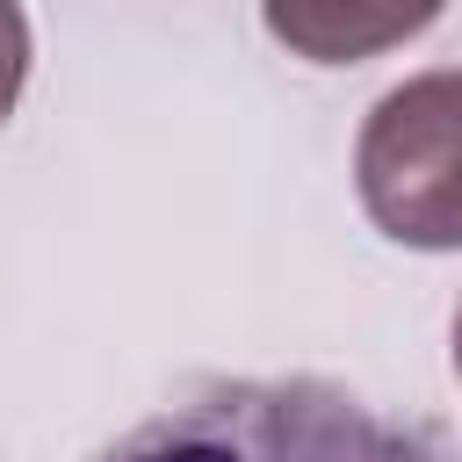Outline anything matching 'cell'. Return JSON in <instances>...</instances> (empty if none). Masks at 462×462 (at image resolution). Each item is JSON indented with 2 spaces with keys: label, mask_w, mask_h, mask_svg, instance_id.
I'll return each mask as SVG.
<instances>
[{
  "label": "cell",
  "mask_w": 462,
  "mask_h": 462,
  "mask_svg": "<svg viewBox=\"0 0 462 462\" xmlns=\"http://www.w3.org/2000/svg\"><path fill=\"white\" fill-rule=\"evenodd\" d=\"M101 462H455L440 426L390 419L325 375L202 383L130 426Z\"/></svg>",
  "instance_id": "1"
},
{
  "label": "cell",
  "mask_w": 462,
  "mask_h": 462,
  "mask_svg": "<svg viewBox=\"0 0 462 462\" xmlns=\"http://www.w3.org/2000/svg\"><path fill=\"white\" fill-rule=\"evenodd\" d=\"M354 188L383 238L462 253V65L390 87L354 144Z\"/></svg>",
  "instance_id": "2"
},
{
  "label": "cell",
  "mask_w": 462,
  "mask_h": 462,
  "mask_svg": "<svg viewBox=\"0 0 462 462\" xmlns=\"http://www.w3.org/2000/svg\"><path fill=\"white\" fill-rule=\"evenodd\" d=\"M433 22V7H332V0H310V7H267V29L318 58V65H354V58H375L383 43H404Z\"/></svg>",
  "instance_id": "3"
},
{
  "label": "cell",
  "mask_w": 462,
  "mask_h": 462,
  "mask_svg": "<svg viewBox=\"0 0 462 462\" xmlns=\"http://www.w3.org/2000/svg\"><path fill=\"white\" fill-rule=\"evenodd\" d=\"M22 79H29V14L22 7H0V123L22 101Z\"/></svg>",
  "instance_id": "4"
},
{
  "label": "cell",
  "mask_w": 462,
  "mask_h": 462,
  "mask_svg": "<svg viewBox=\"0 0 462 462\" xmlns=\"http://www.w3.org/2000/svg\"><path fill=\"white\" fill-rule=\"evenodd\" d=\"M455 375H462V310H455Z\"/></svg>",
  "instance_id": "5"
}]
</instances>
